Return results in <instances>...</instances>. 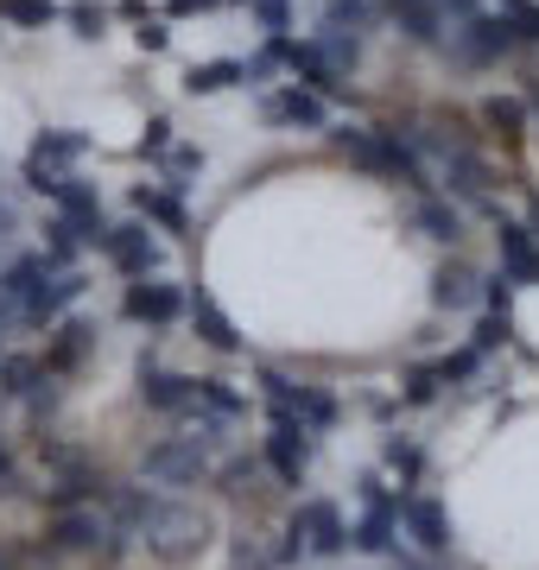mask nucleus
Segmentation results:
<instances>
[{"mask_svg":"<svg viewBox=\"0 0 539 570\" xmlns=\"http://www.w3.org/2000/svg\"><path fill=\"white\" fill-rule=\"evenodd\" d=\"M501 343H508V317L482 311V324H477V336H470V348H477V355H496Z\"/></svg>","mask_w":539,"mask_h":570,"instance_id":"nucleus-43","label":"nucleus"},{"mask_svg":"<svg viewBox=\"0 0 539 570\" xmlns=\"http://www.w3.org/2000/svg\"><path fill=\"white\" fill-rule=\"evenodd\" d=\"M209 7H216V0H166L171 20H185V13H209Z\"/></svg>","mask_w":539,"mask_h":570,"instance_id":"nucleus-51","label":"nucleus"},{"mask_svg":"<svg viewBox=\"0 0 539 570\" xmlns=\"http://www.w3.org/2000/svg\"><path fill=\"white\" fill-rule=\"evenodd\" d=\"M267 45H273V58L298 77V89H312V96H324V102L350 89V82H343V70L324 58V45H317V39H286V32H280V39H267Z\"/></svg>","mask_w":539,"mask_h":570,"instance_id":"nucleus-7","label":"nucleus"},{"mask_svg":"<svg viewBox=\"0 0 539 570\" xmlns=\"http://www.w3.org/2000/svg\"><path fill=\"white\" fill-rule=\"evenodd\" d=\"M331 146L350 165L374 171V178L406 184V190H425V165H419V153L406 146V134H400V127H336Z\"/></svg>","mask_w":539,"mask_h":570,"instance_id":"nucleus-1","label":"nucleus"},{"mask_svg":"<svg viewBox=\"0 0 539 570\" xmlns=\"http://www.w3.org/2000/svg\"><path fill=\"white\" fill-rule=\"evenodd\" d=\"M39 381H45L39 355H0V393H7V400H26Z\"/></svg>","mask_w":539,"mask_h":570,"instance_id":"nucleus-29","label":"nucleus"},{"mask_svg":"<svg viewBox=\"0 0 539 570\" xmlns=\"http://www.w3.org/2000/svg\"><path fill=\"white\" fill-rule=\"evenodd\" d=\"M432 367H438V381H444V387H457V381H470V374L482 367V355H477V348H457V355H444V362H432Z\"/></svg>","mask_w":539,"mask_h":570,"instance_id":"nucleus-40","label":"nucleus"},{"mask_svg":"<svg viewBox=\"0 0 539 570\" xmlns=\"http://www.w3.org/2000/svg\"><path fill=\"white\" fill-rule=\"evenodd\" d=\"M134 39H140V51H166L171 32H166V20H140V32H134Z\"/></svg>","mask_w":539,"mask_h":570,"instance_id":"nucleus-47","label":"nucleus"},{"mask_svg":"<svg viewBox=\"0 0 539 570\" xmlns=\"http://www.w3.org/2000/svg\"><path fill=\"white\" fill-rule=\"evenodd\" d=\"M261 121H273V127H324L331 121V108H324V96L286 82V89H273L267 102H261Z\"/></svg>","mask_w":539,"mask_h":570,"instance_id":"nucleus-16","label":"nucleus"},{"mask_svg":"<svg viewBox=\"0 0 539 570\" xmlns=\"http://www.w3.org/2000/svg\"><path fill=\"white\" fill-rule=\"evenodd\" d=\"M121 311L134 317V324H146V330H166V324H178L185 317V285L178 279H134L121 292Z\"/></svg>","mask_w":539,"mask_h":570,"instance_id":"nucleus-10","label":"nucleus"},{"mask_svg":"<svg viewBox=\"0 0 539 570\" xmlns=\"http://www.w3.org/2000/svg\"><path fill=\"white\" fill-rule=\"evenodd\" d=\"M140 469L159 489H197V482H209V450L185 444V438H159V444H146Z\"/></svg>","mask_w":539,"mask_h":570,"instance_id":"nucleus-6","label":"nucleus"},{"mask_svg":"<svg viewBox=\"0 0 539 570\" xmlns=\"http://www.w3.org/2000/svg\"><path fill=\"white\" fill-rule=\"evenodd\" d=\"M39 456H45V463H51V469H63V475H70V469H84V463H89L84 450H70V444H63V438H39Z\"/></svg>","mask_w":539,"mask_h":570,"instance_id":"nucleus-45","label":"nucleus"},{"mask_svg":"<svg viewBox=\"0 0 539 570\" xmlns=\"http://www.w3.org/2000/svg\"><path fill=\"white\" fill-rule=\"evenodd\" d=\"M355 494H362V520L350 527V546L369 551V558H394L400 551V494L374 469L355 482Z\"/></svg>","mask_w":539,"mask_h":570,"instance_id":"nucleus-2","label":"nucleus"},{"mask_svg":"<svg viewBox=\"0 0 539 570\" xmlns=\"http://www.w3.org/2000/svg\"><path fill=\"white\" fill-rule=\"evenodd\" d=\"M0 20L26 26V32H45L51 20H63V7L58 0H0Z\"/></svg>","mask_w":539,"mask_h":570,"instance_id":"nucleus-31","label":"nucleus"},{"mask_svg":"<svg viewBox=\"0 0 539 570\" xmlns=\"http://www.w3.org/2000/svg\"><path fill=\"white\" fill-rule=\"evenodd\" d=\"M84 153H89V134H77V127H45L39 140H32V159L51 165V171L70 159H84Z\"/></svg>","mask_w":539,"mask_h":570,"instance_id":"nucleus-27","label":"nucleus"},{"mask_svg":"<svg viewBox=\"0 0 539 570\" xmlns=\"http://www.w3.org/2000/svg\"><path fill=\"white\" fill-rule=\"evenodd\" d=\"M140 406L146 412H166V419H178V412L197 400V374H171V367H159V355L153 348H140Z\"/></svg>","mask_w":539,"mask_h":570,"instance_id":"nucleus-12","label":"nucleus"},{"mask_svg":"<svg viewBox=\"0 0 539 570\" xmlns=\"http://www.w3.org/2000/svg\"><path fill=\"white\" fill-rule=\"evenodd\" d=\"M134 153H140V159H166V153H171V115H153Z\"/></svg>","mask_w":539,"mask_h":570,"instance_id":"nucleus-39","label":"nucleus"},{"mask_svg":"<svg viewBox=\"0 0 539 570\" xmlns=\"http://www.w3.org/2000/svg\"><path fill=\"white\" fill-rule=\"evenodd\" d=\"M317 456V431H305L292 412L267 406V438H261V463L280 475V489H305V469Z\"/></svg>","mask_w":539,"mask_h":570,"instance_id":"nucleus-3","label":"nucleus"},{"mask_svg":"<svg viewBox=\"0 0 539 570\" xmlns=\"http://www.w3.org/2000/svg\"><path fill=\"white\" fill-rule=\"evenodd\" d=\"M63 20L77 26V39H102V32H108V7H102V0H70V7H63Z\"/></svg>","mask_w":539,"mask_h":570,"instance_id":"nucleus-36","label":"nucleus"},{"mask_svg":"<svg viewBox=\"0 0 539 570\" xmlns=\"http://www.w3.org/2000/svg\"><path fill=\"white\" fill-rule=\"evenodd\" d=\"M514 32H520V45H539V7H520V13H514Z\"/></svg>","mask_w":539,"mask_h":570,"instance_id":"nucleus-49","label":"nucleus"},{"mask_svg":"<svg viewBox=\"0 0 539 570\" xmlns=\"http://www.w3.org/2000/svg\"><path fill=\"white\" fill-rule=\"evenodd\" d=\"M13 324H20V305H13V298H0V343L13 336Z\"/></svg>","mask_w":539,"mask_h":570,"instance_id":"nucleus-52","label":"nucleus"},{"mask_svg":"<svg viewBox=\"0 0 539 570\" xmlns=\"http://www.w3.org/2000/svg\"><path fill=\"white\" fill-rule=\"evenodd\" d=\"M444 13H457V20H470V13H482V0H438Z\"/></svg>","mask_w":539,"mask_h":570,"instance_id":"nucleus-53","label":"nucleus"},{"mask_svg":"<svg viewBox=\"0 0 539 570\" xmlns=\"http://www.w3.org/2000/svg\"><path fill=\"white\" fill-rule=\"evenodd\" d=\"M463 70H489V63L514 58L520 51V32H514V13H470V20L451 32V45H444Z\"/></svg>","mask_w":539,"mask_h":570,"instance_id":"nucleus-4","label":"nucleus"},{"mask_svg":"<svg viewBox=\"0 0 539 570\" xmlns=\"http://www.w3.org/2000/svg\"><path fill=\"white\" fill-rule=\"evenodd\" d=\"M496 247H501V273L514 285H539V242L527 223H508L496 216Z\"/></svg>","mask_w":539,"mask_h":570,"instance_id":"nucleus-15","label":"nucleus"},{"mask_svg":"<svg viewBox=\"0 0 539 570\" xmlns=\"http://www.w3.org/2000/svg\"><path fill=\"white\" fill-rule=\"evenodd\" d=\"M223 425H228V419L204 412L197 400H190V406L178 412V438H185V444H197V450H216V444H223Z\"/></svg>","mask_w":539,"mask_h":570,"instance_id":"nucleus-28","label":"nucleus"},{"mask_svg":"<svg viewBox=\"0 0 539 570\" xmlns=\"http://www.w3.org/2000/svg\"><path fill=\"white\" fill-rule=\"evenodd\" d=\"M134 209H140V223H159L166 235H185L190 228V216H185L171 184H134Z\"/></svg>","mask_w":539,"mask_h":570,"instance_id":"nucleus-22","label":"nucleus"},{"mask_svg":"<svg viewBox=\"0 0 539 570\" xmlns=\"http://www.w3.org/2000/svg\"><path fill=\"white\" fill-rule=\"evenodd\" d=\"M77 247H84V242H77V228L63 223V216H51V223H45V247H39V254L58 266V273H63V266H77Z\"/></svg>","mask_w":539,"mask_h":570,"instance_id":"nucleus-33","label":"nucleus"},{"mask_svg":"<svg viewBox=\"0 0 539 570\" xmlns=\"http://www.w3.org/2000/svg\"><path fill=\"white\" fill-rule=\"evenodd\" d=\"M298 558H305V539H298V532H280V546H273V564H298Z\"/></svg>","mask_w":539,"mask_h":570,"instance_id":"nucleus-48","label":"nucleus"},{"mask_svg":"<svg viewBox=\"0 0 539 570\" xmlns=\"http://www.w3.org/2000/svg\"><path fill=\"white\" fill-rule=\"evenodd\" d=\"M374 20V0H331L324 7V32H362Z\"/></svg>","mask_w":539,"mask_h":570,"instance_id":"nucleus-34","label":"nucleus"},{"mask_svg":"<svg viewBox=\"0 0 539 570\" xmlns=\"http://www.w3.org/2000/svg\"><path fill=\"white\" fill-rule=\"evenodd\" d=\"M108 527L121 532V539H140L146 527H153V513L166 508V494H153V489H115L108 494Z\"/></svg>","mask_w":539,"mask_h":570,"instance_id":"nucleus-21","label":"nucleus"},{"mask_svg":"<svg viewBox=\"0 0 539 570\" xmlns=\"http://www.w3.org/2000/svg\"><path fill=\"white\" fill-rule=\"evenodd\" d=\"M216 7H248V0H216Z\"/></svg>","mask_w":539,"mask_h":570,"instance_id":"nucleus-60","label":"nucleus"},{"mask_svg":"<svg viewBox=\"0 0 539 570\" xmlns=\"http://www.w3.org/2000/svg\"><path fill=\"white\" fill-rule=\"evenodd\" d=\"M121 13H127L134 26H140V20H153V13H146V0H121Z\"/></svg>","mask_w":539,"mask_h":570,"instance_id":"nucleus-54","label":"nucleus"},{"mask_svg":"<svg viewBox=\"0 0 539 570\" xmlns=\"http://www.w3.org/2000/svg\"><path fill=\"white\" fill-rule=\"evenodd\" d=\"M381 463L400 475V489H413L419 475H425V450H419L413 438H388V444H381Z\"/></svg>","mask_w":539,"mask_h":570,"instance_id":"nucleus-30","label":"nucleus"},{"mask_svg":"<svg viewBox=\"0 0 539 570\" xmlns=\"http://www.w3.org/2000/svg\"><path fill=\"white\" fill-rule=\"evenodd\" d=\"M438 387H444V381H438V367H413V374H406V393H400V400H406V406H432Z\"/></svg>","mask_w":539,"mask_h":570,"instance_id":"nucleus-41","label":"nucleus"},{"mask_svg":"<svg viewBox=\"0 0 539 570\" xmlns=\"http://www.w3.org/2000/svg\"><path fill=\"white\" fill-rule=\"evenodd\" d=\"M292 532L305 539V558H343L350 551V520L336 513V501H298V513H292Z\"/></svg>","mask_w":539,"mask_h":570,"instance_id":"nucleus-9","label":"nucleus"},{"mask_svg":"<svg viewBox=\"0 0 539 570\" xmlns=\"http://www.w3.org/2000/svg\"><path fill=\"white\" fill-rule=\"evenodd\" d=\"M102 254L115 261L121 279H153V273L166 266V247L153 242V228H146V223H108Z\"/></svg>","mask_w":539,"mask_h":570,"instance_id":"nucleus-8","label":"nucleus"},{"mask_svg":"<svg viewBox=\"0 0 539 570\" xmlns=\"http://www.w3.org/2000/svg\"><path fill=\"white\" fill-rule=\"evenodd\" d=\"M96 336L102 330L89 324V317H58V336L45 343V355H39V367L58 381V374H77V362H84L89 348H96Z\"/></svg>","mask_w":539,"mask_h":570,"instance_id":"nucleus-14","label":"nucleus"},{"mask_svg":"<svg viewBox=\"0 0 539 570\" xmlns=\"http://www.w3.org/2000/svg\"><path fill=\"white\" fill-rule=\"evenodd\" d=\"M374 7H388V13H400V7H413V0H374Z\"/></svg>","mask_w":539,"mask_h":570,"instance_id":"nucleus-59","label":"nucleus"},{"mask_svg":"<svg viewBox=\"0 0 539 570\" xmlns=\"http://www.w3.org/2000/svg\"><path fill=\"white\" fill-rule=\"evenodd\" d=\"M89 292V273H77V266H63V273H51V279L39 285V292H32V298H26L20 305V324H58L63 311L77 305V298H84Z\"/></svg>","mask_w":539,"mask_h":570,"instance_id":"nucleus-13","label":"nucleus"},{"mask_svg":"<svg viewBox=\"0 0 539 570\" xmlns=\"http://www.w3.org/2000/svg\"><path fill=\"white\" fill-rule=\"evenodd\" d=\"M242 77V58H209V63H190L185 70V96H223V89H235Z\"/></svg>","mask_w":539,"mask_h":570,"instance_id":"nucleus-26","label":"nucleus"},{"mask_svg":"<svg viewBox=\"0 0 539 570\" xmlns=\"http://www.w3.org/2000/svg\"><path fill=\"white\" fill-rule=\"evenodd\" d=\"M400 527H406V539H413L425 558H444V551H451V513H444L438 494H419V489L400 494Z\"/></svg>","mask_w":539,"mask_h":570,"instance_id":"nucleus-11","label":"nucleus"},{"mask_svg":"<svg viewBox=\"0 0 539 570\" xmlns=\"http://www.w3.org/2000/svg\"><path fill=\"white\" fill-rule=\"evenodd\" d=\"M248 13L261 20V32H267V39H280V32H286V13H292V0H248Z\"/></svg>","mask_w":539,"mask_h":570,"instance_id":"nucleus-44","label":"nucleus"},{"mask_svg":"<svg viewBox=\"0 0 539 570\" xmlns=\"http://www.w3.org/2000/svg\"><path fill=\"white\" fill-rule=\"evenodd\" d=\"M140 539H146V551H153V558H166V564H185V558H197V551H204L209 520H204L197 508H185V501H166V508L153 513V527H146Z\"/></svg>","mask_w":539,"mask_h":570,"instance_id":"nucleus-5","label":"nucleus"},{"mask_svg":"<svg viewBox=\"0 0 539 570\" xmlns=\"http://www.w3.org/2000/svg\"><path fill=\"white\" fill-rule=\"evenodd\" d=\"M527 228H533V242H539V197L527 204Z\"/></svg>","mask_w":539,"mask_h":570,"instance_id":"nucleus-57","label":"nucleus"},{"mask_svg":"<svg viewBox=\"0 0 539 570\" xmlns=\"http://www.w3.org/2000/svg\"><path fill=\"white\" fill-rule=\"evenodd\" d=\"M413 228L425 235V242L438 247H463V209L451 204V197H432V190H419V204H413Z\"/></svg>","mask_w":539,"mask_h":570,"instance_id":"nucleus-19","label":"nucleus"},{"mask_svg":"<svg viewBox=\"0 0 539 570\" xmlns=\"http://www.w3.org/2000/svg\"><path fill=\"white\" fill-rule=\"evenodd\" d=\"M254 475H261V463H248V456H235V463H228L223 475H216V482H223V494H248V489H254Z\"/></svg>","mask_w":539,"mask_h":570,"instance_id":"nucleus-46","label":"nucleus"},{"mask_svg":"<svg viewBox=\"0 0 539 570\" xmlns=\"http://www.w3.org/2000/svg\"><path fill=\"white\" fill-rule=\"evenodd\" d=\"M185 317L197 330V343H209L216 355H242V336H235V324L223 317V305L209 292H185Z\"/></svg>","mask_w":539,"mask_h":570,"instance_id":"nucleus-18","label":"nucleus"},{"mask_svg":"<svg viewBox=\"0 0 539 570\" xmlns=\"http://www.w3.org/2000/svg\"><path fill=\"white\" fill-rule=\"evenodd\" d=\"M482 311H496V317H508L514 311V279L508 273H496V279H482V298H477Z\"/></svg>","mask_w":539,"mask_h":570,"instance_id":"nucleus-42","label":"nucleus"},{"mask_svg":"<svg viewBox=\"0 0 539 570\" xmlns=\"http://www.w3.org/2000/svg\"><path fill=\"white\" fill-rule=\"evenodd\" d=\"M197 406L216 412V419H242V412H248V400L228 387L223 374H204V381H197Z\"/></svg>","mask_w":539,"mask_h":570,"instance_id":"nucleus-32","label":"nucleus"},{"mask_svg":"<svg viewBox=\"0 0 539 570\" xmlns=\"http://www.w3.org/2000/svg\"><path fill=\"white\" fill-rule=\"evenodd\" d=\"M477 298H482V273L463 261V254H451V261L432 273V305L438 311H470Z\"/></svg>","mask_w":539,"mask_h":570,"instance_id":"nucleus-17","label":"nucleus"},{"mask_svg":"<svg viewBox=\"0 0 539 570\" xmlns=\"http://www.w3.org/2000/svg\"><path fill=\"white\" fill-rule=\"evenodd\" d=\"M520 7H533V0H501V13H520Z\"/></svg>","mask_w":539,"mask_h":570,"instance_id":"nucleus-58","label":"nucleus"},{"mask_svg":"<svg viewBox=\"0 0 539 570\" xmlns=\"http://www.w3.org/2000/svg\"><path fill=\"white\" fill-rule=\"evenodd\" d=\"M261 393H267L273 412H298V393H305V381H292V374H280V367H261Z\"/></svg>","mask_w":539,"mask_h":570,"instance_id":"nucleus-35","label":"nucleus"},{"mask_svg":"<svg viewBox=\"0 0 539 570\" xmlns=\"http://www.w3.org/2000/svg\"><path fill=\"white\" fill-rule=\"evenodd\" d=\"M317 45H324V58H331L343 77H350L355 63H362V39H355V32H324Z\"/></svg>","mask_w":539,"mask_h":570,"instance_id":"nucleus-37","label":"nucleus"},{"mask_svg":"<svg viewBox=\"0 0 539 570\" xmlns=\"http://www.w3.org/2000/svg\"><path fill=\"white\" fill-rule=\"evenodd\" d=\"M51 551H102V539H108V520L96 508H63L58 520H51Z\"/></svg>","mask_w":539,"mask_h":570,"instance_id":"nucleus-20","label":"nucleus"},{"mask_svg":"<svg viewBox=\"0 0 539 570\" xmlns=\"http://www.w3.org/2000/svg\"><path fill=\"white\" fill-rule=\"evenodd\" d=\"M527 121H533L527 96H482V127L501 134V146H514L520 134H527Z\"/></svg>","mask_w":539,"mask_h":570,"instance_id":"nucleus-25","label":"nucleus"},{"mask_svg":"<svg viewBox=\"0 0 539 570\" xmlns=\"http://www.w3.org/2000/svg\"><path fill=\"white\" fill-rule=\"evenodd\" d=\"M527 108H533V127H539V77H527Z\"/></svg>","mask_w":539,"mask_h":570,"instance_id":"nucleus-56","label":"nucleus"},{"mask_svg":"<svg viewBox=\"0 0 539 570\" xmlns=\"http://www.w3.org/2000/svg\"><path fill=\"white\" fill-rule=\"evenodd\" d=\"M0 482H13V450H7V438H0Z\"/></svg>","mask_w":539,"mask_h":570,"instance_id":"nucleus-55","label":"nucleus"},{"mask_svg":"<svg viewBox=\"0 0 539 570\" xmlns=\"http://www.w3.org/2000/svg\"><path fill=\"white\" fill-rule=\"evenodd\" d=\"M394 26L406 32V45H425V51H438L444 45V32H451V13L438 7V0H413V7H400Z\"/></svg>","mask_w":539,"mask_h":570,"instance_id":"nucleus-23","label":"nucleus"},{"mask_svg":"<svg viewBox=\"0 0 539 570\" xmlns=\"http://www.w3.org/2000/svg\"><path fill=\"white\" fill-rule=\"evenodd\" d=\"M51 273H58V266L45 261V254H13V261H7V273H0V298L26 305V298H32V292H39Z\"/></svg>","mask_w":539,"mask_h":570,"instance_id":"nucleus-24","label":"nucleus"},{"mask_svg":"<svg viewBox=\"0 0 539 570\" xmlns=\"http://www.w3.org/2000/svg\"><path fill=\"white\" fill-rule=\"evenodd\" d=\"M235 570H267V558H261L248 539H242V546H235Z\"/></svg>","mask_w":539,"mask_h":570,"instance_id":"nucleus-50","label":"nucleus"},{"mask_svg":"<svg viewBox=\"0 0 539 570\" xmlns=\"http://www.w3.org/2000/svg\"><path fill=\"white\" fill-rule=\"evenodd\" d=\"M204 171V146H171L166 153V184L178 190V178H197Z\"/></svg>","mask_w":539,"mask_h":570,"instance_id":"nucleus-38","label":"nucleus"}]
</instances>
